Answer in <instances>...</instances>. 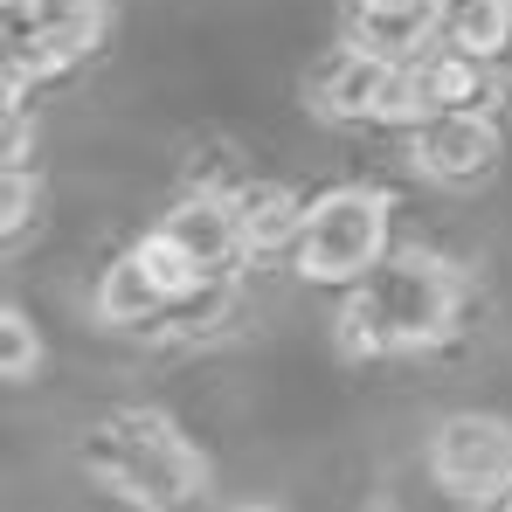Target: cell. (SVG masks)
<instances>
[{
  "label": "cell",
  "mask_w": 512,
  "mask_h": 512,
  "mask_svg": "<svg viewBox=\"0 0 512 512\" xmlns=\"http://www.w3.org/2000/svg\"><path fill=\"white\" fill-rule=\"evenodd\" d=\"M416 63H423V56H416ZM423 84H429V104H436V111H478V97H485V63L464 56V49H436L423 63Z\"/></svg>",
  "instance_id": "7c38bea8"
},
{
  "label": "cell",
  "mask_w": 512,
  "mask_h": 512,
  "mask_svg": "<svg viewBox=\"0 0 512 512\" xmlns=\"http://www.w3.org/2000/svg\"><path fill=\"white\" fill-rule=\"evenodd\" d=\"M229 512H277V506H229Z\"/></svg>",
  "instance_id": "ac0fdd59"
},
{
  "label": "cell",
  "mask_w": 512,
  "mask_h": 512,
  "mask_svg": "<svg viewBox=\"0 0 512 512\" xmlns=\"http://www.w3.org/2000/svg\"><path fill=\"white\" fill-rule=\"evenodd\" d=\"M21 222H28V167H7V215H0V229L21 236Z\"/></svg>",
  "instance_id": "9a60e30c"
},
{
  "label": "cell",
  "mask_w": 512,
  "mask_h": 512,
  "mask_svg": "<svg viewBox=\"0 0 512 512\" xmlns=\"http://www.w3.org/2000/svg\"><path fill=\"white\" fill-rule=\"evenodd\" d=\"M457 319V277L436 263V256H395V263H374L360 284H353V305H346V346L353 353H388V346H423L443 340Z\"/></svg>",
  "instance_id": "7a4b0ae2"
},
{
  "label": "cell",
  "mask_w": 512,
  "mask_h": 512,
  "mask_svg": "<svg viewBox=\"0 0 512 512\" xmlns=\"http://www.w3.org/2000/svg\"><path fill=\"white\" fill-rule=\"evenodd\" d=\"M167 291H160V277L146 270V256H118L111 270H104V284H97V319L104 326H167Z\"/></svg>",
  "instance_id": "30bf717a"
},
{
  "label": "cell",
  "mask_w": 512,
  "mask_h": 512,
  "mask_svg": "<svg viewBox=\"0 0 512 512\" xmlns=\"http://www.w3.org/2000/svg\"><path fill=\"white\" fill-rule=\"evenodd\" d=\"M443 14H450L443 0H353V42L388 63H416Z\"/></svg>",
  "instance_id": "52a82bcc"
},
{
  "label": "cell",
  "mask_w": 512,
  "mask_h": 512,
  "mask_svg": "<svg viewBox=\"0 0 512 512\" xmlns=\"http://www.w3.org/2000/svg\"><path fill=\"white\" fill-rule=\"evenodd\" d=\"M35 353H42V346L28 333L21 305H7V312H0V374H7V381H28V374H35Z\"/></svg>",
  "instance_id": "5bb4252c"
},
{
  "label": "cell",
  "mask_w": 512,
  "mask_h": 512,
  "mask_svg": "<svg viewBox=\"0 0 512 512\" xmlns=\"http://www.w3.org/2000/svg\"><path fill=\"white\" fill-rule=\"evenodd\" d=\"M305 208L312 201H298L291 187H256V194H243V236H250L256 250H270V243H298V229H305Z\"/></svg>",
  "instance_id": "4fadbf2b"
},
{
  "label": "cell",
  "mask_w": 512,
  "mask_h": 512,
  "mask_svg": "<svg viewBox=\"0 0 512 512\" xmlns=\"http://www.w3.org/2000/svg\"><path fill=\"white\" fill-rule=\"evenodd\" d=\"M429 471L464 492V499H492L499 485H512V423L499 416H450L429 443Z\"/></svg>",
  "instance_id": "5b68a950"
},
{
  "label": "cell",
  "mask_w": 512,
  "mask_h": 512,
  "mask_svg": "<svg viewBox=\"0 0 512 512\" xmlns=\"http://www.w3.org/2000/svg\"><path fill=\"white\" fill-rule=\"evenodd\" d=\"M492 512H512V485H499V492H492Z\"/></svg>",
  "instance_id": "2e32d148"
},
{
  "label": "cell",
  "mask_w": 512,
  "mask_h": 512,
  "mask_svg": "<svg viewBox=\"0 0 512 512\" xmlns=\"http://www.w3.org/2000/svg\"><path fill=\"white\" fill-rule=\"evenodd\" d=\"M499 153H506V139L485 111H436V118L416 125V167L429 180H450V187L485 180L499 167Z\"/></svg>",
  "instance_id": "8992f818"
},
{
  "label": "cell",
  "mask_w": 512,
  "mask_h": 512,
  "mask_svg": "<svg viewBox=\"0 0 512 512\" xmlns=\"http://www.w3.org/2000/svg\"><path fill=\"white\" fill-rule=\"evenodd\" d=\"M512 42V0H457L443 14V49H464L478 63H492Z\"/></svg>",
  "instance_id": "8fae6325"
},
{
  "label": "cell",
  "mask_w": 512,
  "mask_h": 512,
  "mask_svg": "<svg viewBox=\"0 0 512 512\" xmlns=\"http://www.w3.org/2000/svg\"><path fill=\"white\" fill-rule=\"evenodd\" d=\"M28 7H42V0H7V14H28Z\"/></svg>",
  "instance_id": "e0dca14e"
},
{
  "label": "cell",
  "mask_w": 512,
  "mask_h": 512,
  "mask_svg": "<svg viewBox=\"0 0 512 512\" xmlns=\"http://www.w3.org/2000/svg\"><path fill=\"white\" fill-rule=\"evenodd\" d=\"M84 471L125 506L146 512H173L187 506L208 478L201 450L167 423V416H146V409H118L84 436Z\"/></svg>",
  "instance_id": "6da1fadb"
},
{
  "label": "cell",
  "mask_w": 512,
  "mask_h": 512,
  "mask_svg": "<svg viewBox=\"0 0 512 512\" xmlns=\"http://www.w3.org/2000/svg\"><path fill=\"white\" fill-rule=\"evenodd\" d=\"M388 84H395V63H388V56H374V49H360V42L340 49V56H326V63H319V77H312L319 111H333V118H381Z\"/></svg>",
  "instance_id": "9c48e42d"
},
{
  "label": "cell",
  "mask_w": 512,
  "mask_h": 512,
  "mask_svg": "<svg viewBox=\"0 0 512 512\" xmlns=\"http://www.w3.org/2000/svg\"><path fill=\"white\" fill-rule=\"evenodd\" d=\"M388 250V201L367 187H333L305 208L298 277L305 284H360Z\"/></svg>",
  "instance_id": "3957f363"
},
{
  "label": "cell",
  "mask_w": 512,
  "mask_h": 512,
  "mask_svg": "<svg viewBox=\"0 0 512 512\" xmlns=\"http://www.w3.org/2000/svg\"><path fill=\"white\" fill-rule=\"evenodd\" d=\"M7 63H21L28 77H56L70 63H84L104 35V0H42L28 14H7Z\"/></svg>",
  "instance_id": "277c9868"
},
{
  "label": "cell",
  "mask_w": 512,
  "mask_h": 512,
  "mask_svg": "<svg viewBox=\"0 0 512 512\" xmlns=\"http://www.w3.org/2000/svg\"><path fill=\"white\" fill-rule=\"evenodd\" d=\"M160 229H167V236L194 256L208 277H222V263L250 243V236H243V208H236V201H222V194H187Z\"/></svg>",
  "instance_id": "ba28073f"
}]
</instances>
